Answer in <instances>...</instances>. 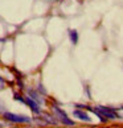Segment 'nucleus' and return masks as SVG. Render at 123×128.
Listing matches in <instances>:
<instances>
[{"label": "nucleus", "mask_w": 123, "mask_h": 128, "mask_svg": "<svg viewBox=\"0 0 123 128\" xmlns=\"http://www.w3.org/2000/svg\"><path fill=\"white\" fill-rule=\"evenodd\" d=\"M4 84H6V82H4V79L0 77V90L2 88H4Z\"/></svg>", "instance_id": "obj_9"}, {"label": "nucleus", "mask_w": 123, "mask_h": 128, "mask_svg": "<svg viewBox=\"0 0 123 128\" xmlns=\"http://www.w3.org/2000/svg\"><path fill=\"white\" fill-rule=\"evenodd\" d=\"M25 104L32 110V112H35V114H40V112H41L40 103H37L36 100H33V99H32L29 95L25 96Z\"/></svg>", "instance_id": "obj_4"}, {"label": "nucleus", "mask_w": 123, "mask_h": 128, "mask_svg": "<svg viewBox=\"0 0 123 128\" xmlns=\"http://www.w3.org/2000/svg\"><path fill=\"white\" fill-rule=\"evenodd\" d=\"M0 126H2V123H0Z\"/></svg>", "instance_id": "obj_11"}, {"label": "nucleus", "mask_w": 123, "mask_h": 128, "mask_svg": "<svg viewBox=\"0 0 123 128\" xmlns=\"http://www.w3.org/2000/svg\"><path fill=\"white\" fill-rule=\"evenodd\" d=\"M3 118L11 123H17V124H21V123H31V118H27L24 115H17V114L13 112H4Z\"/></svg>", "instance_id": "obj_3"}, {"label": "nucleus", "mask_w": 123, "mask_h": 128, "mask_svg": "<svg viewBox=\"0 0 123 128\" xmlns=\"http://www.w3.org/2000/svg\"><path fill=\"white\" fill-rule=\"evenodd\" d=\"M69 38H70V42L75 45L78 42V32L75 29H70L69 30Z\"/></svg>", "instance_id": "obj_6"}, {"label": "nucleus", "mask_w": 123, "mask_h": 128, "mask_svg": "<svg viewBox=\"0 0 123 128\" xmlns=\"http://www.w3.org/2000/svg\"><path fill=\"white\" fill-rule=\"evenodd\" d=\"M29 96L33 99V100H36L37 103H41V99L39 98V95H37L35 91H32V90H29Z\"/></svg>", "instance_id": "obj_7"}, {"label": "nucleus", "mask_w": 123, "mask_h": 128, "mask_svg": "<svg viewBox=\"0 0 123 128\" xmlns=\"http://www.w3.org/2000/svg\"><path fill=\"white\" fill-rule=\"evenodd\" d=\"M50 108H52V112H53V115L57 118V120H58L60 123H62L64 126H69V127H73V126H74V122L70 119V118L66 115V112H64L58 106L53 104V106H52Z\"/></svg>", "instance_id": "obj_1"}, {"label": "nucleus", "mask_w": 123, "mask_h": 128, "mask_svg": "<svg viewBox=\"0 0 123 128\" xmlns=\"http://www.w3.org/2000/svg\"><path fill=\"white\" fill-rule=\"evenodd\" d=\"M120 110H123V107H120Z\"/></svg>", "instance_id": "obj_10"}, {"label": "nucleus", "mask_w": 123, "mask_h": 128, "mask_svg": "<svg viewBox=\"0 0 123 128\" xmlns=\"http://www.w3.org/2000/svg\"><path fill=\"white\" fill-rule=\"evenodd\" d=\"M73 116L74 118H77V119H79V120H82V122H86V123H90L91 122V118L87 115L85 111H82V110H74L73 111Z\"/></svg>", "instance_id": "obj_5"}, {"label": "nucleus", "mask_w": 123, "mask_h": 128, "mask_svg": "<svg viewBox=\"0 0 123 128\" xmlns=\"http://www.w3.org/2000/svg\"><path fill=\"white\" fill-rule=\"evenodd\" d=\"M15 99H16V100H19V102H21V103H25V98L20 96L19 94H15Z\"/></svg>", "instance_id": "obj_8"}, {"label": "nucleus", "mask_w": 123, "mask_h": 128, "mask_svg": "<svg viewBox=\"0 0 123 128\" xmlns=\"http://www.w3.org/2000/svg\"><path fill=\"white\" fill-rule=\"evenodd\" d=\"M95 110L101 114L103 118H106V119H110V120H115V119H119V116H118L116 114V110L115 108H111V107H105V106H97L94 107Z\"/></svg>", "instance_id": "obj_2"}]
</instances>
